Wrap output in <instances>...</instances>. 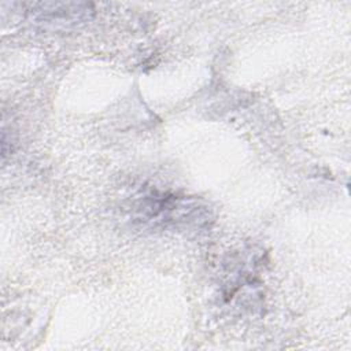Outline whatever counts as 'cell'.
Listing matches in <instances>:
<instances>
[{
    "label": "cell",
    "instance_id": "6da1fadb",
    "mask_svg": "<svg viewBox=\"0 0 351 351\" xmlns=\"http://www.w3.org/2000/svg\"><path fill=\"white\" fill-rule=\"evenodd\" d=\"M29 14L41 23H75L88 19L89 4L80 3H30Z\"/></svg>",
    "mask_w": 351,
    "mask_h": 351
}]
</instances>
